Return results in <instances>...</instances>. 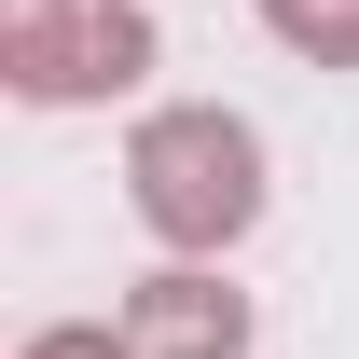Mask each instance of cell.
I'll return each instance as SVG.
<instances>
[{
  "label": "cell",
  "instance_id": "7a4b0ae2",
  "mask_svg": "<svg viewBox=\"0 0 359 359\" xmlns=\"http://www.w3.org/2000/svg\"><path fill=\"white\" fill-rule=\"evenodd\" d=\"M152 69V14L138 0H0V83L28 111H83Z\"/></svg>",
  "mask_w": 359,
  "mask_h": 359
},
{
  "label": "cell",
  "instance_id": "5b68a950",
  "mask_svg": "<svg viewBox=\"0 0 359 359\" xmlns=\"http://www.w3.org/2000/svg\"><path fill=\"white\" fill-rule=\"evenodd\" d=\"M14 359H138V346L111 332V318H55V332H28Z\"/></svg>",
  "mask_w": 359,
  "mask_h": 359
},
{
  "label": "cell",
  "instance_id": "6da1fadb",
  "mask_svg": "<svg viewBox=\"0 0 359 359\" xmlns=\"http://www.w3.org/2000/svg\"><path fill=\"white\" fill-rule=\"evenodd\" d=\"M125 194H138V222L166 235L180 263H222L235 235L263 222V138L235 125L222 97L138 111V138H125Z\"/></svg>",
  "mask_w": 359,
  "mask_h": 359
},
{
  "label": "cell",
  "instance_id": "3957f363",
  "mask_svg": "<svg viewBox=\"0 0 359 359\" xmlns=\"http://www.w3.org/2000/svg\"><path fill=\"white\" fill-rule=\"evenodd\" d=\"M125 346L138 359H249V290H222V263H166L125 290Z\"/></svg>",
  "mask_w": 359,
  "mask_h": 359
},
{
  "label": "cell",
  "instance_id": "277c9868",
  "mask_svg": "<svg viewBox=\"0 0 359 359\" xmlns=\"http://www.w3.org/2000/svg\"><path fill=\"white\" fill-rule=\"evenodd\" d=\"M263 28L318 69H359V0H263Z\"/></svg>",
  "mask_w": 359,
  "mask_h": 359
}]
</instances>
